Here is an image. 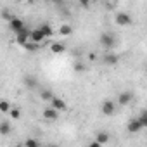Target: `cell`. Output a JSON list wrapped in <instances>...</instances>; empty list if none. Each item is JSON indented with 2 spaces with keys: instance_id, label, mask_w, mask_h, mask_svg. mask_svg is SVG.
<instances>
[{
  "instance_id": "8",
  "label": "cell",
  "mask_w": 147,
  "mask_h": 147,
  "mask_svg": "<svg viewBox=\"0 0 147 147\" xmlns=\"http://www.w3.org/2000/svg\"><path fill=\"white\" fill-rule=\"evenodd\" d=\"M45 38H47V36L43 35V31H42L40 28H35V30H31V42H33V43H38V45H40V43H42Z\"/></svg>"
},
{
  "instance_id": "2",
  "label": "cell",
  "mask_w": 147,
  "mask_h": 147,
  "mask_svg": "<svg viewBox=\"0 0 147 147\" xmlns=\"http://www.w3.org/2000/svg\"><path fill=\"white\" fill-rule=\"evenodd\" d=\"M114 21H116L118 26H130L133 19H131V16H130L128 12H118V14L114 16Z\"/></svg>"
},
{
  "instance_id": "22",
  "label": "cell",
  "mask_w": 147,
  "mask_h": 147,
  "mask_svg": "<svg viewBox=\"0 0 147 147\" xmlns=\"http://www.w3.org/2000/svg\"><path fill=\"white\" fill-rule=\"evenodd\" d=\"M24 147H40V145H38V142L35 138H26L24 140Z\"/></svg>"
},
{
  "instance_id": "18",
  "label": "cell",
  "mask_w": 147,
  "mask_h": 147,
  "mask_svg": "<svg viewBox=\"0 0 147 147\" xmlns=\"http://www.w3.org/2000/svg\"><path fill=\"white\" fill-rule=\"evenodd\" d=\"M59 33H61L62 36H69V35L73 33V28H71L69 24H62V26L59 28Z\"/></svg>"
},
{
  "instance_id": "6",
  "label": "cell",
  "mask_w": 147,
  "mask_h": 147,
  "mask_svg": "<svg viewBox=\"0 0 147 147\" xmlns=\"http://www.w3.org/2000/svg\"><path fill=\"white\" fill-rule=\"evenodd\" d=\"M9 28L18 35V33H21V31H24L26 30V26H24V23H23V19H19V18H14L11 23H9Z\"/></svg>"
},
{
  "instance_id": "3",
  "label": "cell",
  "mask_w": 147,
  "mask_h": 147,
  "mask_svg": "<svg viewBox=\"0 0 147 147\" xmlns=\"http://www.w3.org/2000/svg\"><path fill=\"white\" fill-rule=\"evenodd\" d=\"M100 111H102V114H104V116H113V114L116 113V104H114L111 99H106V100L102 102Z\"/></svg>"
},
{
  "instance_id": "9",
  "label": "cell",
  "mask_w": 147,
  "mask_h": 147,
  "mask_svg": "<svg viewBox=\"0 0 147 147\" xmlns=\"http://www.w3.org/2000/svg\"><path fill=\"white\" fill-rule=\"evenodd\" d=\"M102 61H104V64H107V66H116V64L119 62V57H118V54H114V52H107V54L102 57Z\"/></svg>"
},
{
  "instance_id": "21",
  "label": "cell",
  "mask_w": 147,
  "mask_h": 147,
  "mask_svg": "<svg viewBox=\"0 0 147 147\" xmlns=\"http://www.w3.org/2000/svg\"><path fill=\"white\" fill-rule=\"evenodd\" d=\"M23 49H24V50H28V52H35V50L38 49V43H33V42H28L26 45H23Z\"/></svg>"
},
{
  "instance_id": "4",
  "label": "cell",
  "mask_w": 147,
  "mask_h": 147,
  "mask_svg": "<svg viewBox=\"0 0 147 147\" xmlns=\"http://www.w3.org/2000/svg\"><path fill=\"white\" fill-rule=\"evenodd\" d=\"M16 42L23 47V45H26L28 42H31V30H24V31H21V33H18L16 35Z\"/></svg>"
},
{
  "instance_id": "28",
  "label": "cell",
  "mask_w": 147,
  "mask_h": 147,
  "mask_svg": "<svg viewBox=\"0 0 147 147\" xmlns=\"http://www.w3.org/2000/svg\"><path fill=\"white\" fill-rule=\"evenodd\" d=\"M47 147H59V145H54V144H50V145H47Z\"/></svg>"
},
{
  "instance_id": "10",
  "label": "cell",
  "mask_w": 147,
  "mask_h": 147,
  "mask_svg": "<svg viewBox=\"0 0 147 147\" xmlns=\"http://www.w3.org/2000/svg\"><path fill=\"white\" fill-rule=\"evenodd\" d=\"M131 99H133V94L131 92H121L118 95V104L119 106H128L131 102Z\"/></svg>"
},
{
  "instance_id": "19",
  "label": "cell",
  "mask_w": 147,
  "mask_h": 147,
  "mask_svg": "<svg viewBox=\"0 0 147 147\" xmlns=\"http://www.w3.org/2000/svg\"><path fill=\"white\" fill-rule=\"evenodd\" d=\"M24 85H26L28 88H35V87H36V80H35L33 76H26V78H24Z\"/></svg>"
},
{
  "instance_id": "5",
  "label": "cell",
  "mask_w": 147,
  "mask_h": 147,
  "mask_svg": "<svg viewBox=\"0 0 147 147\" xmlns=\"http://www.w3.org/2000/svg\"><path fill=\"white\" fill-rule=\"evenodd\" d=\"M142 128H144V125H142V121H140L138 118L130 119V121H128V125H126V130H128L130 133H138Z\"/></svg>"
},
{
  "instance_id": "15",
  "label": "cell",
  "mask_w": 147,
  "mask_h": 147,
  "mask_svg": "<svg viewBox=\"0 0 147 147\" xmlns=\"http://www.w3.org/2000/svg\"><path fill=\"white\" fill-rule=\"evenodd\" d=\"M38 28H40V30L43 31V35H45L47 38H50V36L54 35V30H52V26H50V24H47V23H43V24H40Z\"/></svg>"
},
{
  "instance_id": "24",
  "label": "cell",
  "mask_w": 147,
  "mask_h": 147,
  "mask_svg": "<svg viewBox=\"0 0 147 147\" xmlns=\"http://www.w3.org/2000/svg\"><path fill=\"white\" fill-rule=\"evenodd\" d=\"M9 114H11L12 119H19V118H21V111H19L18 107H12V111H11Z\"/></svg>"
},
{
  "instance_id": "13",
  "label": "cell",
  "mask_w": 147,
  "mask_h": 147,
  "mask_svg": "<svg viewBox=\"0 0 147 147\" xmlns=\"http://www.w3.org/2000/svg\"><path fill=\"white\" fill-rule=\"evenodd\" d=\"M50 50H52L54 54H62V52H66V47H64L61 42H52V45H50Z\"/></svg>"
},
{
  "instance_id": "25",
  "label": "cell",
  "mask_w": 147,
  "mask_h": 147,
  "mask_svg": "<svg viewBox=\"0 0 147 147\" xmlns=\"http://www.w3.org/2000/svg\"><path fill=\"white\" fill-rule=\"evenodd\" d=\"M88 147H102V145H100L97 140H94V142H90V144H88Z\"/></svg>"
},
{
  "instance_id": "23",
  "label": "cell",
  "mask_w": 147,
  "mask_h": 147,
  "mask_svg": "<svg viewBox=\"0 0 147 147\" xmlns=\"http://www.w3.org/2000/svg\"><path fill=\"white\" fill-rule=\"evenodd\" d=\"M138 119L142 121V125H144V128H147V109H144V111L140 113V116H138Z\"/></svg>"
},
{
  "instance_id": "1",
  "label": "cell",
  "mask_w": 147,
  "mask_h": 147,
  "mask_svg": "<svg viewBox=\"0 0 147 147\" xmlns=\"http://www.w3.org/2000/svg\"><path fill=\"white\" fill-rule=\"evenodd\" d=\"M99 42H100V45L104 47V49H113L114 45H116V36H114V33H111V31H106V33H102L100 35V38H99Z\"/></svg>"
},
{
  "instance_id": "16",
  "label": "cell",
  "mask_w": 147,
  "mask_h": 147,
  "mask_svg": "<svg viewBox=\"0 0 147 147\" xmlns=\"http://www.w3.org/2000/svg\"><path fill=\"white\" fill-rule=\"evenodd\" d=\"M11 111H12V107H11V102L9 100H5V99L0 100V113L5 114V113H11Z\"/></svg>"
},
{
  "instance_id": "20",
  "label": "cell",
  "mask_w": 147,
  "mask_h": 147,
  "mask_svg": "<svg viewBox=\"0 0 147 147\" xmlns=\"http://www.w3.org/2000/svg\"><path fill=\"white\" fill-rule=\"evenodd\" d=\"M73 67H75V71H76V73H83V71L87 69V66H85V64H83L82 61H76V62H75V66H73Z\"/></svg>"
},
{
  "instance_id": "14",
  "label": "cell",
  "mask_w": 147,
  "mask_h": 147,
  "mask_svg": "<svg viewBox=\"0 0 147 147\" xmlns=\"http://www.w3.org/2000/svg\"><path fill=\"white\" fill-rule=\"evenodd\" d=\"M40 97H42V100H45V102H52V99H54L55 95L52 94V90H49V88H43V90L40 92Z\"/></svg>"
},
{
  "instance_id": "17",
  "label": "cell",
  "mask_w": 147,
  "mask_h": 147,
  "mask_svg": "<svg viewBox=\"0 0 147 147\" xmlns=\"http://www.w3.org/2000/svg\"><path fill=\"white\" fill-rule=\"evenodd\" d=\"M9 133H11L9 121H2V123H0V135H9Z\"/></svg>"
},
{
  "instance_id": "11",
  "label": "cell",
  "mask_w": 147,
  "mask_h": 147,
  "mask_svg": "<svg viewBox=\"0 0 147 147\" xmlns=\"http://www.w3.org/2000/svg\"><path fill=\"white\" fill-rule=\"evenodd\" d=\"M50 106H52L55 111H59V113L66 109V102H64L61 97H54V99H52V102H50Z\"/></svg>"
},
{
  "instance_id": "27",
  "label": "cell",
  "mask_w": 147,
  "mask_h": 147,
  "mask_svg": "<svg viewBox=\"0 0 147 147\" xmlns=\"http://www.w3.org/2000/svg\"><path fill=\"white\" fill-rule=\"evenodd\" d=\"M14 147H24V144H16Z\"/></svg>"
},
{
  "instance_id": "7",
  "label": "cell",
  "mask_w": 147,
  "mask_h": 147,
  "mask_svg": "<svg viewBox=\"0 0 147 147\" xmlns=\"http://www.w3.org/2000/svg\"><path fill=\"white\" fill-rule=\"evenodd\" d=\"M42 114H43V118L47 119V121H55L57 118H59V111H55L52 106H49V107H45L43 111H42Z\"/></svg>"
},
{
  "instance_id": "12",
  "label": "cell",
  "mask_w": 147,
  "mask_h": 147,
  "mask_svg": "<svg viewBox=\"0 0 147 147\" xmlns=\"http://www.w3.org/2000/svg\"><path fill=\"white\" fill-rule=\"evenodd\" d=\"M94 140H97L100 145H104V144H107V142L111 140V135H109L107 131H97V135H95Z\"/></svg>"
},
{
  "instance_id": "26",
  "label": "cell",
  "mask_w": 147,
  "mask_h": 147,
  "mask_svg": "<svg viewBox=\"0 0 147 147\" xmlns=\"http://www.w3.org/2000/svg\"><path fill=\"white\" fill-rule=\"evenodd\" d=\"M88 59H90V61H95V54H94V52H90V54H88Z\"/></svg>"
}]
</instances>
